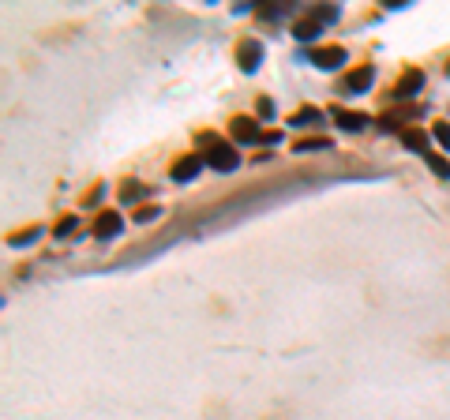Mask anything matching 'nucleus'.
Listing matches in <instances>:
<instances>
[{
  "label": "nucleus",
  "instance_id": "2",
  "mask_svg": "<svg viewBox=\"0 0 450 420\" xmlns=\"http://www.w3.org/2000/svg\"><path fill=\"white\" fill-rule=\"evenodd\" d=\"M203 173V158L199 154H184L173 161V169H169V180L173 184H188V180H195Z\"/></svg>",
  "mask_w": 450,
  "mask_h": 420
},
{
  "label": "nucleus",
  "instance_id": "17",
  "mask_svg": "<svg viewBox=\"0 0 450 420\" xmlns=\"http://www.w3.org/2000/svg\"><path fill=\"white\" fill-rule=\"evenodd\" d=\"M312 15L319 19V23H334V19H338V8H334V4H326V8H312Z\"/></svg>",
  "mask_w": 450,
  "mask_h": 420
},
{
  "label": "nucleus",
  "instance_id": "21",
  "mask_svg": "<svg viewBox=\"0 0 450 420\" xmlns=\"http://www.w3.org/2000/svg\"><path fill=\"white\" fill-rule=\"evenodd\" d=\"M158 214H161L158 207H143V210H135V222H154Z\"/></svg>",
  "mask_w": 450,
  "mask_h": 420
},
{
  "label": "nucleus",
  "instance_id": "7",
  "mask_svg": "<svg viewBox=\"0 0 450 420\" xmlns=\"http://www.w3.org/2000/svg\"><path fill=\"white\" fill-rule=\"evenodd\" d=\"M229 132H233V139L237 143H259V124L256 121H248V116H237L233 124H229Z\"/></svg>",
  "mask_w": 450,
  "mask_h": 420
},
{
  "label": "nucleus",
  "instance_id": "14",
  "mask_svg": "<svg viewBox=\"0 0 450 420\" xmlns=\"http://www.w3.org/2000/svg\"><path fill=\"white\" fill-rule=\"evenodd\" d=\"M147 196H150V188H143V184H124V188H120V199H124V203H139Z\"/></svg>",
  "mask_w": 450,
  "mask_h": 420
},
{
  "label": "nucleus",
  "instance_id": "5",
  "mask_svg": "<svg viewBox=\"0 0 450 420\" xmlns=\"http://www.w3.org/2000/svg\"><path fill=\"white\" fill-rule=\"evenodd\" d=\"M371 79H376V72H371L368 64H364V68H353L345 75V83H342V94H364L371 87Z\"/></svg>",
  "mask_w": 450,
  "mask_h": 420
},
{
  "label": "nucleus",
  "instance_id": "9",
  "mask_svg": "<svg viewBox=\"0 0 450 420\" xmlns=\"http://www.w3.org/2000/svg\"><path fill=\"white\" fill-rule=\"evenodd\" d=\"M421 90H424V72L421 68L405 72L402 83H398V98H413V94H421Z\"/></svg>",
  "mask_w": 450,
  "mask_h": 420
},
{
  "label": "nucleus",
  "instance_id": "12",
  "mask_svg": "<svg viewBox=\"0 0 450 420\" xmlns=\"http://www.w3.org/2000/svg\"><path fill=\"white\" fill-rule=\"evenodd\" d=\"M289 124H296V128H319V124H323V109H315V105H304L300 113L289 116Z\"/></svg>",
  "mask_w": 450,
  "mask_h": 420
},
{
  "label": "nucleus",
  "instance_id": "4",
  "mask_svg": "<svg viewBox=\"0 0 450 420\" xmlns=\"http://www.w3.org/2000/svg\"><path fill=\"white\" fill-rule=\"evenodd\" d=\"M259 60H263V46H259L256 38H244V41L237 46V64H240V72H256Z\"/></svg>",
  "mask_w": 450,
  "mask_h": 420
},
{
  "label": "nucleus",
  "instance_id": "20",
  "mask_svg": "<svg viewBox=\"0 0 450 420\" xmlns=\"http://www.w3.org/2000/svg\"><path fill=\"white\" fill-rule=\"evenodd\" d=\"M435 139L450 150V124H446V121H435Z\"/></svg>",
  "mask_w": 450,
  "mask_h": 420
},
{
  "label": "nucleus",
  "instance_id": "22",
  "mask_svg": "<svg viewBox=\"0 0 450 420\" xmlns=\"http://www.w3.org/2000/svg\"><path fill=\"white\" fill-rule=\"evenodd\" d=\"M259 116H263V121H270V116H274V102L270 98H259Z\"/></svg>",
  "mask_w": 450,
  "mask_h": 420
},
{
  "label": "nucleus",
  "instance_id": "15",
  "mask_svg": "<svg viewBox=\"0 0 450 420\" xmlns=\"http://www.w3.org/2000/svg\"><path fill=\"white\" fill-rule=\"evenodd\" d=\"M428 169H432L435 177L450 180V161H446V158H439V154H428Z\"/></svg>",
  "mask_w": 450,
  "mask_h": 420
},
{
  "label": "nucleus",
  "instance_id": "11",
  "mask_svg": "<svg viewBox=\"0 0 450 420\" xmlns=\"http://www.w3.org/2000/svg\"><path fill=\"white\" fill-rule=\"evenodd\" d=\"M402 143L405 147H409L413 150V154H432V150H428V132H421V128H405V132H402Z\"/></svg>",
  "mask_w": 450,
  "mask_h": 420
},
{
  "label": "nucleus",
  "instance_id": "13",
  "mask_svg": "<svg viewBox=\"0 0 450 420\" xmlns=\"http://www.w3.org/2000/svg\"><path fill=\"white\" fill-rule=\"evenodd\" d=\"M296 154H312V150H331V139H300V143L293 147Z\"/></svg>",
  "mask_w": 450,
  "mask_h": 420
},
{
  "label": "nucleus",
  "instance_id": "16",
  "mask_svg": "<svg viewBox=\"0 0 450 420\" xmlns=\"http://www.w3.org/2000/svg\"><path fill=\"white\" fill-rule=\"evenodd\" d=\"M38 236H41L38 225H34V229H27V233H12V248H27L30 241H38Z\"/></svg>",
  "mask_w": 450,
  "mask_h": 420
},
{
  "label": "nucleus",
  "instance_id": "24",
  "mask_svg": "<svg viewBox=\"0 0 450 420\" xmlns=\"http://www.w3.org/2000/svg\"><path fill=\"white\" fill-rule=\"evenodd\" d=\"M446 75H450V68H446Z\"/></svg>",
  "mask_w": 450,
  "mask_h": 420
},
{
  "label": "nucleus",
  "instance_id": "18",
  "mask_svg": "<svg viewBox=\"0 0 450 420\" xmlns=\"http://www.w3.org/2000/svg\"><path fill=\"white\" fill-rule=\"evenodd\" d=\"M263 19H278V15H289V4H270V8H259Z\"/></svg>",
  "mask_w": 450,
  "mask_h": 420
},
{
  "label": "nucleus",
  "instance_id": "19",
  "mask_svg": "<svg viewBox=\"0 0 450 420\" xmlns=\"http://www.w3.org/2000/svg\"><path fill=\"white\" fill-rule=\"evenodd\" d=\"M72 229H79V218H75V214H68V218H64V222H60L53 233H57V236H68Z\"/></svg>",
  "mask_w": 450,
  "mask_h": 420
},
{
  "label": "nucleus",
  "instance_id": "23",
  "mask_svg": "<svg viewBox=\"0 0 450 420\" xmlns=\"http://www.w3.org/2000/svg\"><path fill=\"white\" fill-rule=\"evenodd\" d=\"M259 143H263V147H274V143H282V132H267V135L259 139Z\"/></svg>",
  "mask_w": 450,
  "mask_h": 420
},
{
  "label": "nucleus",
  "instance_id": "8",
  "mask_svg": "<svg viewBox=\"0 0 450 420\" xmlns=\"http://www.w3.org/2000/svg\"><path fill=\"white\" fill-rule=\"evenodd\" d=\"M334 121H338V128H342V132H360L364 124H371V116L353 113V109H334Z\"/></svg>",
  "mask_w": 450,
  "mask_h": 420
},
{
  "label": "nucleus",
  "instance_id": "10",
  "mask_svg": "<svg viewBox=\"0 0 450 420\" xmlns=\"http://www.w3.org/2000/svg\"><path fill=\"white\" fill-rule=\"evenodd\" d=\"M319 30H323V23H319V19H315V15L308 12V15H300V19H296V23H293V38H300V41H312L315 34H319Z\"/></svg>",
  "mask_w": 450,
  "mask_h": 420
},
{
  "label": "nucleus",
  "instance_id": "3",
  "mask_svg": "<svg viewBox=\"0 0 450 420\" xmlns=\"http://www.w3.org/2000/svg\"><path fill=\"white\" fill-rule=\"evenodd\" d=\"M345 60H349L345 46H319V49H312V64H315V68H323V72L342 68Z\"/></svg>",
  "mask_w": 450,
  "mask_h": 420
},
{
  "label": "nucleus",
  "instance_id": "6",
  "mask_svg": "<svg viewBox=\"0 0 450 420\" xmlns=\"http://www.w3.org/2000/svg\"><path fill=\"white\" fill-rule=\"evenodd\" d=\"M120 229H124V222H120L117 210H102L94 222V233L102 236V241H113V236H120Z\"/></svg>",
  "mask_w": 450,
  "mask_h": 420
},
{
  "label": "nucleus",
  "instance_id": "1",
  "mask_svg": "<svg viewBox=\"0 0 450 420\" xmlns=\"http://www.w3.org/2000/svg\"><path fill=\"white\" fill-rule=\"evenodd\" d=\"M199 147H206V154L203 161L211 169H218V173H233V169L240 165V154H237V147H229L222 143L218 135H199Z\"/></svg>",
  "mask_w": 450,
  "mask_h": 420
}]
</instances>
